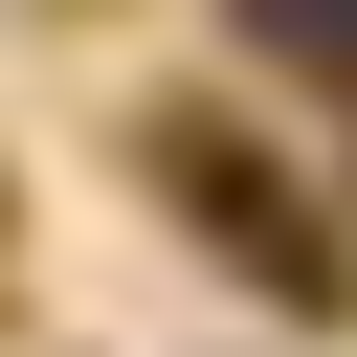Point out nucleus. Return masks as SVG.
I'll use <instances>...</instances> for the list:
<instances>
[{
	"label": "nucleus",
	"instance_id": "1",
	"mask_svg": "<svg viewBox=\"0 0 357 357\" xmlns=\"http://www.w3.org/2000/svg\"><path fill=\"white\" fill-rule=\"evenodd\" d=\"M156 201H178V223H201L245 290H290V312H335V290H357V245H335V223H312V201H290V178L223 134V112H178V134H156Z\"/></svg>",
	"mask_w": 357,
	"mask_h": 357
},
{
	"label": "nucleus",
	"instance_id": "2",
	"mask_svg": "<svg viewBox=\"0 0 357 357\" xmlns=\"http://www.w3.org/2000/svg\"><path fill=\"white\" fill-rule=\"evenodd\" d=\"M245 45H268V67H335V89H357V0H245Z\"/></svg>",
	"mask_w": 357,
	"mask_h": 357
}]
</instances>
